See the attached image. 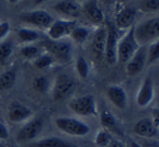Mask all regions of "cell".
<instances>
[{
  "instance_id": "4dcf8cb0",
  "label": "cell",
  "mask_w": 159,
  "mask_h": 147,
  "mask_svg": "<svg viewBox=\"0 0 159 147\" xmlns=\"http://www.w3.org/2000/svg\"><path fill=\"white\" fill-rule=\"evenodd\" d=\"M159 61V39L148 44L147 47V65H152Z\"/></svg>"
},
{
  "instance_id": "f1b7e54d",
  "label": "cell",
  "mask_w": 159,
  "mask_h": 147,
  "mask_svg": "<svg viewBox=\"0 0 159 147\" xmlns=\"http://www.w3.org/2000/svg\"><path fill=\"white\" fill-rule=\"evenodd\" d=\"M113 135L111 133H109L107 130L102 128V130H99L96 134V137H94V144L97 147H107L110 142L112 140Z\"/></svg>"
},
{
  "instance_id": "4316f807",
  "label": "cell",
  "mask_w": 159,
  "mask_h": 147,
  "mask_svg": "<svg viewBox=\"0 0 159 147\" xmlns=\"http://www.w3.org/2000/svg\"><path fill=\"white\" fill-rule=\"evenodd\" d=\"M32 87L36 92H40V94H45V92H48L52 88L51 80L46 76H38L35 77L32 81Z\"/></svg>"
},
{
  "instance_id": "7a4b0ae2",
  "label": "cell",
  "mask_w": 159,
  "mask_h": 147,
  "mask_svg": "<svg viewBox=\"0 0 159 147\" xmlns=\"http://www.w3.org/2000/svg\"><path fill=\"white\" fill-rule=\"evenodd\" d=\"M134 34L140 46H147V44L159 39V16L146 19L137 25H134Z\"/></svg>"
},
{
  "instance_id": "30bf717a",
  "label": "cell",
  "mask_w": 159,
  "mask_h": 147,
  "mask_svg": "<svg viewBox=\"0 0 159 147\" xmlns=\"http://www.w3.org/2000/svg\"><path fill=\"white\" fill-rule=\"evenodd\" d=\"M77 25L76 20L68 19H59L54 20V22L47 29V36L49 40H63L68 38L71 31Z\"/></svg>"
},
{
  "instance_id": "e575fe53",
  "label": "cell",
  "mask_w": 159,
  "mask_h": 147,
  "mask_svg": "<svg viewBox=\"0 0 159 147\" xmlns=\"http://www.w3.org/2000/svg\"><path fill=\"white\" fill-rule=\"evenodd\" d=\"M9 137L8 127L3 123H0V140H6Z\"/></svg>"
},
{
  "instance_id": "8fae6325",
  "label": "cell",
  "mask_w": 159,
  "mask_h": 147,
  "mask_svg": "<svg viewBox=\"0 0 159 147\" xmlns=\"http://www.w3.org/2000/svg\"><path fill=\"white\" fill-rule=\"evenodd\" d=\"M81 14L93 25L101 26L104 22V13L99 0H84L81 3Z\"/></svg>"
},
{
  "instance_id": "9a60e30c",
  "label": "cell",
  "mask_w": 159,
  "mask_h": 147,
  "mask_svg": "<svg viewBox=\"0 0 159 147\" xmlns=\"http://www.w3.org/2000/svg\"><path fill=\"white\" fill-rule=\"evenodd\" d=\"M155 97V87L152 77L144 78L139 90L136 94V103L139 108H146L152 102Z\"/></svg>"
},
{
  "instance_id": "3957f363",
  "label": "cell",
  "mask_w": 159,
  "mask_h": 147,
  "mask_svg": "<svg viewBox=\"0 0 159 147\" xmlns=\"http://www.w3.org/2000/svg\"><path fill=\"white\" fill-rule=\"evenodd\" d=\"M56 127L63 133L75 137H84L88 135L90 127L81 120L69 117H58L54 121Z\"/></svg>"
},
{
  "instance_id": "ab89813d",
  "label": "cell",
  "mask_w": 159,
  "mask_h": 147,
  "mask_svg": "<svg viewBox=\"0 0 159 147\" xmlns=\"http://www.w3.org/2000/svg\"><path fill=\"white\" fill-rule=\"evenodd\" d=\"M46 0H34V5L35 6H38V5H41V3L45 2Z\"/></svg>"
},
{
  "instance_id": "277c9868",
  "label": "cell",
  "mask_w": 159,
  "mask_h": 147,
  "mask_svg": "<svg viewBox=\"0 0 159 147\" xmlns=\"http://www.w3.org/2000/svg\"><path fill=\"white\" fill-rule=\"evenodd\" d=\"M139 47L140 45L136 41L135 34H134V26H132L119 40V44H117V63L125 65Z\"/></svg>"
},
{
  "instance_id": "d6a6232c",
  "label": "cell",
  "mask_w": 159,
  "mask_h": 147,
  "mask_svg": "<svg viewBox=\"0 0 159 147\" xmlns=\"http://www.w3.org/2000/svg\"><path fill=\"white\" fill-rule=\"evenodd\" d=\"M10 32V24L7 21L0 22V42L3 41L8 36Z\"/></svg>"
},
{
  "instance_id": "1f68e13d",
  "label": "cell",
  "mask_w": 159,
  "mask_h": 147,
  "mask_svg": "<svg viewBox=\"0 0 159 147\" xmlns=\"http://www.w3.org/2000/svg\"><path fill=\"white\" fill-rule=\"evenodd\" d=\"M75 68H76V71H77L78 76L82 79L88 77L89 75V64L87 62V59L84 58V56H78L77 59H76V63H75Z\"/></svg>"
},
{
  "instance_id": "2e32d148",
  "label": "cell",
  "mask_w": 159,
  "mask_h": 147,
  "mask_svg": "<svg viewBox=\"0 0 159 147\" xmlns=\"http://www.w3.org/2000/svg\"><path fill=\"white\" fill-rule=\"evenodd\" d=\"M136 19V10L132 7H122L115 14V28L117 31L129 30L134 26Z\"/></svg>"
},
{
  "instance_id": "83f0119b",
  "label": "cell",
  "mask_w": 159,
  "mask_h": 147,
  "mask_svg": "<svg viewBox=\"0 0 159 147\" xmlns=\"http://www.w3.org/2000/svg\"><path fill=\"white\" fill-rule=\"evenodd\" d=\"M138 9L145 13L159 11V0H137Z\"/></svg>"
},
{
  "instance_id": "d4e9b609",
  "label": "cell",
  "mask_w": 159,
  "mask_h": 147,
  "mask_svg": "<svg viewBox=\"0 0 159 147\" xmlns=\"http://www.w3.org/2000/svg\"><path fill=\"white\" fill-rule=\"evenodd\" d=\"M13 53V42L9 39H5L0 42V65H6L9 62Z\"/></svg>"
},
{
  "instance_id": "d590c367",
  "label": "cell",
  "mask_w": 159,
  "mask_h": 147,
  "mask_svg": "<svg viewBox=\"0 0 159 147\" xmlns=\"http://www.w3.org/2000/svg\"><path fill=\"white\" fill-rule=\"evenodd\" d=\"M152 122H154L155 126L157 127V130L159 131V107L155 108L152 110Z\"/></svg>"
},
{
  "instance_id": "52a82bcc",
  "label": "cell",
  "mask_w": 159,
  "mask_h": 147,
  "mask_svg": "<svg viewBox=\"0 0 159 147\" xmlns=\"http://www.w3.org/2000/svg\"><path fill=\"white\" fill-rule=\"evenodd\" d=\"M19 20L33 28L46 29V30L54 22L53 16L43 9H35L32 11L23 12L19 16Z\"/></svg>"
},
{
  "instance_id": "e0dca14e",
  "label": "cell",
  "mask_w": 159,
  "mask_h": 147,
  "mask_svg": "<svg viewBox=\"0 0 159 147\" xmlns=\"http://www.w3.org/2000/svg\"><path fill=\"white\" fill-rule=\"evenodd\" d=\"M132 131L140 138H155L158 134V130L155 126L152 120L149 117H143L138 120L133 125Z\"/></svg>"
},
{
  "instance_id": "f35d334b",
  "label": "cell",
  "mask_w": 159,
  "mask_h": 147,
  "mask_svg": "<svg viewBox=\"0 0 159 147\" xmlns=\"http://www.w3.org/2000/svg\"><path fill=\"white\" fill-rule=\"evenodd\" d=\"M99 1H101V2L104 3V5H107V6H110L114 2L115 0H99Z\"/></svg>"
},
{
  "instance_id": "484cf974",
  "label": "cell",
  "mask_w": 159,
  "mask_h": 147,
  "mask_svg": "<svg viewBox=\"0 0 159 147\" xmlns=\"http://www.w3.org/2000/svg\"><path fill=\"white\" fill-rule=\"evenodd\" d=\"M69 38L76 44H84L89 38V30L84 26L76 25L75 29L70 33Z\"/></svg>"
},
{
  "instance_id": "603a6c76",
  "label": "cell",
  "mask_w": 159,
  "mask_h": 147,
  "mask_svg": "<svg viewBox=\"0 0 159 147\" xmlns=\"http://www.w3.org/2000/svg\"><path fill=\"white\" fill-rule=\"evenodd\" d=\"M16 80V72L14 69H8L0 74V92L8 91L14 86Z\"/></svg>"
},
{
  "instance_id": "ac0fdd59",
  "label": "cell",
  "mask_w": 159,
  "mask_h": 147,
  "mask_svg": "<svg viewBox=\"0 0 159 147\" xmlns=\"http://www.w3.org/2000/svg\"><path fill=\"white\" fill-rule=\"evenodd\" d=\"M107 98L115 108L124 110L127 105V94L124 88L119 85H111L105 90Z\"/></svg>"
},
{
  "instance_id": "f546056e",
  "label": "cell",
  "mask_w": 159,
  "mask_h": 147,
  "mask_svg": "<svg viewBox=\"0 0 159 147\" xmlns=\"http://www.w3.org/2000/svg\"><path fill=\"white\" fill-rule=\"evenodd\" d=\"M54 63H55L54 58H53L48 53H46V52L41 54L38 58L33 61V65H34V67L38 68V69H45V68H48V67H51Z\"/></svg>"
},
{
  "instance_id": "44dd1931",
  "label": "cell",
  "mask_w": 159,
  "mask_h": 147,
  "mask_svg": "<svg viewBox=\"0 0 159 147\" xmlns=\"http://www.w3.org/2000/svg\"><path fill=\"white\" fill-rule=\"evenodd\" d=\"M30 147H77L75 144L56 136L44 137L38 142L31 143Z\"/></svg>"
},
{
  "instance_id": "ba28073f",
  "label": "cell",
  "mask_w": 159,
  "mask_h": 147,
  "mask_svg": "<svg viewBox=\"0 0 159 147\" xmlns=\"http://www.w3.org/2000/svg\"><path fill=\"white\" fill-rule=\"evenodd\" d=\"M107 28V40L104 47V59L109 65L117 63V44H119L120 34L114 24L108 23Z\"/></svg>"
},
{
  "instance_id": "5b68a950",
  "label": "cell",
  "mask_w": 159,
  "mask_h": 147,
  "mask_svg": "<svg viewBox=\"0 0 159 147\" xmlns=\"http://www.w3.org/2000/svg\"><path fill=\"white\" fill-rule=\"evenodd\" d=\"M69 109L80 117H97L98 109H97L96 99L91 94L73 98L68 103Z\"/></svg>"
},
{
  "instance_id": "836d02e7",
  "label": "cell",
  "mask_w": 159,
  "mask_h": 147,
  "mask_svg": "<svg viewBox=\"0 0 159 147\" xmlns=\"http://www.w3.org/2000/svg\"><path fill=\"white\" fill-rule=\"evenodd\" d=\"M138 143L142 147H159V140L155 138H142Z\"/></svg>"
},
{
  "instance_id": "5bb4252c",
  "label": "cell",
  "mask_w": 159,
  "mask_h": 147,
  "mask_svg": "<svg viewBox=\"0 0 159 147\" xmlns=\"http://www.w3.org/2000/svg\"><path fill=\"white\" fill-rule=\"evenodd\" d=\"M33 117V111L25 104L13 101L9 104L8 108V119L12 123H22L26 122Z\"/></svg>"
},
{
  "instance_id": "7402d4cb",
  "label": "cell",
  "mask_w": 159,
  "mask_h": 147,
  "mask_svg": "<svg viewBox=\"0 0 159 147\" xmlns=\"http://www.w3.org/2000/svg\"><path fill=\"white\" fill-rule=\"evenodd\" d=\"M16 36L19 42L22 44H33L34 42L39 41L41 39V34L38 30L31 28H20L16 31Z\"/></svg>"
},
{
  "instance_id": "8992f818",
  "label": "cell",
  "mask_w": 159,
  "mask_h": 147,
  "mask_svg": "<svg viewBox=\"0 0 159 147\" xmlns=\"http://www.w3.org/2000/svg\"><path fill=\"white\" fill-rule=\"evenodd\" d=\"M75 89L76 82L73 78L67 74H59L52 84V96L54 100L61 101L71 96Z\"/></svg>"
},
{
  "instance_id": "d6986e66",
  "label": "cell",
  "mask_w": 159,
  "mask_h": 147,
  "mask_svg": "<svg viewBox=\"0 0 159 147\" xmlns=\"http://www.w3.org/2000/svg\"><path fill=\"white\" fill-rule=\"evenodd\" d=\"M105 40H107V28L105 25L98 26L92 35L91 40V52L97 59L104 58V47Z\"/></svg>"
},
{
  "instance_id": "7c38bea8",
  "label": "cell",
  "mask_w": 159,
  "mask_h": 147,
  "mask_svg": "<svg viewBox=\"0 0 159 147\" xmlns=\"http://www.w3.org/2000/svg\"><path fill=\"white\" fill-rule=\"evenodd\" d=\"M53 9L64 19L76 20L81 16V5L75 0H59L53 6Z\"/></svg>"
},
{
  "instance_id": "74e56055",
  "label": "cell",
  "mask_w": 159,
  "mask_h": 147,
  "mask_svg": "<svg viewBox=\"0 0 159 147\" xmlns=\"http://www.w3.org/2000/svg\"><path fill=\"white\" fill-rule=\"evenodd\" d=\"M127 147H142V146H140L139 143L136 142V140H129V145H127Z\"/></svg>"
},
{
  "instance_id": "b9f144b4",
  "label": "cell",
  "mask_w": 159,
  "mask_h": 147,
  "mask_svg": "<svg viewBox=\"0 0 159 147\" xmlns=\"http://www.w3.org/2000/svg\"><path fill=\"white\" fill-rule=\"evenodd\" d=\"M0 147H6V145L2 144V142H0Z\"/></svg>"
},
{
  "instance_id": "8d00e7d4",
  "label": "cell",
  "mask_w": 159,
  "mask_h": 147,
  "mask_svg": "<svg viewBox=\"0 0 159 147\" xmlns=\"http://www.w3.org/2000/svg\"><path fill=\"white\" fill-rule=\"evenodd\" d=\"M107 147H127V146L123 142H121L120 140H116V138L113 137L112 140L110 142V144Z\"/></svg>"
},
{
  "instance_id": "60d3db41",
  "label": "cell",
  "mask_w": 159,
  "mask_h": 147,
  "mask_svg": "<svg viewBox=\"0 0 159 147\" xmlns=\"http://www.w3.org/2000/svg\"><path fill=\"white\" fill-rule=\"evenodd\" d=\"M10 3H12V5H14V3H16L18 1H20V0H8Z\"/></svg>"
},
{
  "instance_id": "9c48e42d",
  "label": "cell",
  "mask_w": 159,
  "mask_h": 147,
  "mask_svg": "<svg viewBox=\"0 0 159 147\" xmlns=\"http://www.w3.org/2000/svg\"><path fill=\"white\" fill-rule=\"evenodd\" d=\"M43 130V121L41 119H30L23 124L16 135V140L18 143L25 144L30 143L38 137Z\"/></svg>"
},
{
  "instance_id": "4fadbf2b",
  "label": "cell",
  "mask_w": 159,
  "mask_h": 147,
  "mask_svg": "<svg viewBox=\"0 0 159 147\" xmlns=\"http://www.w3.org/2000/svg\"><path fill=\"white\" fill-rule=\"evenodd\" d=\"M147 64V46H140L133 56L125 64V70L127 76H136L144 69Z\"/></svg>"
},
{
  "instance_id": "7bdbcfd3",
  "label": "cell",
  "mask_w": 159,
  "mask_h": 147,
  "mask_svg": "<svg viewBox=\"0 0 159 147\" xmlns=\"http://www.w3.org/2000/svg\"><path fill=\"white\" fill-rule=\"evenodd\" d=\"M75 1H77V2H84V0H75Z\"/></svg>"
},
{
  "instance_id": "6da1fadb",
  "label": "cell",
  "mask_w": 159,
  "mask_h": 147,
  "mask_svg": "<svg viewBox=\"0 0 159 147\" xmlns=\"http://www.w3.org/2000/svg\"><path fill=\"white\" fill-rule=\"evenodd\" d=\"M46 53H48L55 62L61 64H68L73 59V44L67 39L63 40H44L42 45Z\"/></svg>"
},
{
  "instance_id": "ffe728a7",
  "label": "cell",
  "mask_w": 159,
  "mask_h": 147,
  "mask_svg": "<svg viewBox=\"0 0 159 147\" xmlns=\"http://www.w3.org/2000/svg\"><path fill=\"white\" fill-rule=\"evenodd\" d=\"M100 122L101 125L104 130L111 133L113 135L117 136H123V130H122L121 125H120L119 121L115 119V117L108 110L103 111L100 114Z\"/></svg>"
},
{
  "instance_id": "cb8c5ba5",
  "label": "cell",
  "mask_w": 159,
  "mask_h": 147,
  "mask_svg": "<svg viewBox=\"0 0 159 147\" xmlns=\"http://www.w3.org/2000/svg\"><path fill=\"white\" fill-rule=\"evenodd\" d=\"M44 49L41 45H35V44H25L21 47L20 53H21L22 57L29 61H34L41 54L44 53Z\"/></svg>"
}]
</instances>
